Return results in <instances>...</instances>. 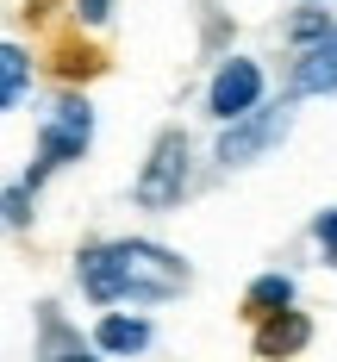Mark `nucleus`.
I'll use <instances>...</instances> for the list:
<instances>
[{
    "label": "nucleus",
    "mask_w": 337,
    "mask_h": 362,
    "mask_svg": "<svg viewBox=\"0 0 337 362\" xmlns=\"http://www.w3.org/2000/svg\"><path fill=\"white\" fill-rule=\"evenodd\" d=\"M294 94H337V32L306 44V57L294 63Z\"/></svg>",
    "instance_id": "nucleus-6"
},
{
    "label": "nucleus",
    "mask_w": 337,
    "mask_h": 362,
    "mask_svg": "<svg viewBox=\"0 0 337 362\" xmlns=\"http://www.w3.org/2000/svg\"><path fill=\"white\" fill-rule=\"evenodd\" d=\"M288 125H294V112H288V107H250V112H237V119H225L213 156H219L225 169H244V163H256L262 150L281 144Z\"/></svg>",
    "instance_id": "nucleus-3"
},
{
    "label": "nucleus",
    "mask_w": 337,
    "mask_h": 362,
    "mask_svg": "<svg viewBox=\"0 0 337 362\" xmlns=\"http://www.w3.org/2000/svg\"><path fill=\"white\" fill-rule=\"evenodd\" d=\"M94 350H107V356H138V350H150V325L144 319H125V313H107L100 331H94Z\"/></svg>",
    "instance_id": "nucleus-8"
},
{
    "label": "nucleus",
    "mask_w": 337,
    "mask_h": 362,
    "mask_svg": "<svg viewBox=\"0 0 337 362\" xmlns=\"http://www.w3.org/2000/svg\"><path fill=\"white\" fill-rule=\"evenodd\" d=\"M256 100H262V63H250V57H231V63H219L213 88H206V112L225 125V119L250 112Z\"/></svg>",
    "instance_id": "nucleus-5"
},
{
    "label": "nucleus",
    "mask_w": 337,
    "mask_h": 362,
    "mask_svg": "<svg viewBox=\"0 0 337 362\" xmlns=\"http://www.w3.org/2000/svg\"><path fill=\"white\" fill-rule=\"evenodd\" d=\"M281 306H294V275H256L250 293H244V313H250V319H268V313H281Z\"/></svg>",
    "instance_id": "nucleus-9"
},
{
    "label": "nucleus",
    "mask_w": 337,
    "mask_h": 362,
    "mask_svg": "<svg viewBox=\"0 0 337 362\" xmlns=\"http://www.w3.org/2000/svg\"><path fill=\"white\" fill-rule=\"evenodd\" d=\"M187 194V138L182 132H162L156 144H150V163L138 169L131 181V200L150 206V213H162V206H175Z\"/></svg>",
    "instance_id": "nucleus-4"
},
{
    "label": "nucleus",
    "mask_w": 337,
    "mask_h": 362,
    "mask_svg": "<svg viewBox=\"0 0 337 362\" xmlns=\"http://www.w3.org/2000/svg\"><path fill=\"white\" fill-rule=\"evenodd\" d=\"M331 32H337L331 13H319V6H306V13L294 19V37H300V44H319V37H331Z\"/></svg>",
    "instance_id": "nucleus-12"
},
{
    "label": "nucleus",
    "mask_w": 337,
    "mask_h": 362,
    "mask_svg": "<svg viewBox=\"0 0 337 362\" xmlns=\"http://www.w3.org/2000/svg\"><path fill=\"white\" fill-rule=\"evenodd\" d=\"M25 50H19V44H6V50H0V107L13 112L19 107V100H25Z\"/></svg>",
    "instance_id": "nucleus-11"
},
{
    "label": "nucleus",
    "mask_w": 337,
    "mask_h": 362,
    "mask_svg": "<svg viewBox=\"0 0 337 362\" xmlns=\"http://www.w3.org/2000/svg\"><path fill=\"white\" fill-rule=\"evenodd\" d=\"M32 194H37L32 181H13V187H6V225H25V218H32V213H25V206H32Z\"/></svg>",
    "instance_id": "nucleus-13"
},
{
    "label": "nucleus",
    "mask_w": 337,
    "mask_h": 362,
    "mask_svg": "<svg viewBox=\"0 0 337 362\" xmlns=\"http://www.w3.org/2000/svg\"><path fill=\"white\" fill-rule=\"evenodd\" d=\"M312 238H319V250L337 262V206H325V213L312 218Z\"/></svg>",
    "instance_id": "nucleus-14"
},
{
    "label": "nucleus",
    "mask_w": 337,
    "mask_h": 362,
    "mask_svg": "<svg viewBox=\"0 0 337 362\" xmlns=\"http://www.w3.org/2000/svg\"><path fill=\"white\" fill-rule=\"evenodd\" d=\"M306 337H312V325H306L300 313L281 306V313H268V319H262L256 350H262V356H288V350H306Z\"/></svg>",
    "instance_id": "nucleus-7"
},
{
    "label": "nucleus",
    "mask_w": 337,
    "mask_h": 362,
    "mask_svg": "<svg viewBox=\"0 0 337 362\" xmlns=\"http://www.w3.org/2000/svg\"><path fill=\"white\" fill-rule=\"evenodd\" d=\"M75 13H81L88 25H107V19H112V0H75Z\"/></svg>",
    "instance_id": "nucleus-15"
},
{
    "label": "nucleus",
    "mask_w": 337,
    "mask_h": 362,
    "mask_svg": "<svg viewBox=\"0 0 337 362\" xmlns=\"http://www.w3.org/2000/svg\"><path fill=\"white\" fill-rule=\"evenodd\" d=\"M75 281L94 306H156L187 288V262L144 238H107L75 256Z\"/></svg>",
    "instance_id": "nucleus-1"
},
{
    "label": "nucleus",
    "mask_w": 337,
    "mask_h": 362,
    "mask_svg": "<svg viewBox=\"0 0 337 362\" xmlns=\"http://www.w3.org/2000/svg\"><path fill=\"white\" fill-rule=\"evenodd\" d=\"M37 319H44L37 362H57V356H75V362H81V337H69V331H63V313H57V306H37Z\"/></svg>",
    "instance_id": "nucleus-10"
},
{
    "label": "nucleus",
    "mask_w": 337,
    "mask_h": 362,
    "mask_svg": "<svg viewBox=\"0 0 337 362\" xmlns=\"http://www.w3.org/2000/svg\"><path fill=\"white\" fill-rule=\"evenodd\" d=\"M94 144V112H88V100H75V94H63L57 107L44 112V132H37V163H32V187L50 169H63V163H81V150Z\"/></svg>",
    "instance_id": "nucleus-2"
}]
</instances>
